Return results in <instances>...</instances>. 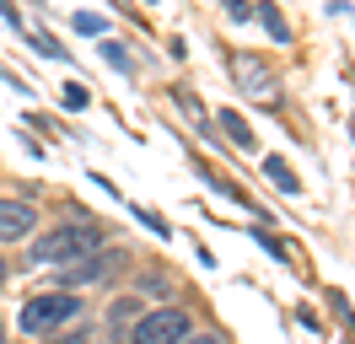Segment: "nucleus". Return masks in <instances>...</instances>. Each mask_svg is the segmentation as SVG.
<instances>
[{
  "label": "nucleus",
  "instance_id": "1",
  "mask_svg": "<svg viewBox=\"0 0 355 344\" xmlns=\"http://www.w3.org/2000/svg\"><path fill=\"white\" fill-rule=\"evenodd\" d=\"M103 248V226L97 221H65V226H54V232L33 248L38 264H76V258H87Z\"/></svg>",
  "mask_w": 355,
  "mask_h": 344
},
{
  "label": "nucleus",
  "instance_id": "2",
  "mask_svg": "<svg viewBox=\"0 0 355 344\" xmlns=\"http://www.w3.org/2000/svg\"><path fill=\"white\" fill-rule=\"evenodd\" d=\"M81 318V301L70 296V291H44V296H33L22 307V328L27 334H54L60 322Z\"/></svg>",
  "mask_w": 355,
  "mask_h": 344
},
{
  "label": "nucleus",
  "instance_id": "3",
  "mask_svg": "<svg viewBox=\"0 0 355 344\" xmlns=\"http://www.w3.org/2000/svg\"><path fill=\"white\" fill-rule=\"evenodd\" d=\"M189 339V312L183 307H162V312H146L135 322L130 344H183Z\"/></svg>",
  "mask_w": 355,
  "mask_h": 344
},
{
  "label": "nucleus",
  "instance_id": "4",
  "mask_svg": "<svg viewBox=\"0 0 355 344\" xmlns=\"http://www.w3.org/2000/svg\"><path fill=\"white\" fill-rule=\"evenodd\" d=\"M60 269H65V285H97V280L124 269V253H87V258H76V264H60Z\"/></svg>",
  "mask_w": 355,
  "mask_h": 344
},
{
  "label": "nucleus",
  "instance_id": "5",
  "mask_svg": "<svg viewBox=\"0 0 355 344\" xmlns=\"http://www.w3.org/2000/svg\"><path fill=\"white\" fill-rule=\"evenodd\" d=\"M38 226V210L27 199H0V242H17Z\"/></svg>",
  "mask_w": 355,
  "mask_h": 344
},
{
  "label": "nucleus",
  "instance_id": "6",
  "mask_svg": "<svg viewBox=\"0 0 355 344\" xmlns=\"http://www.w3.org/2000/svg\"><path fill=\"white\" fill-rule=\"evenodd\" d=\"M221 129H226L232 146H253V129L243 124V113H221Z\"/></svg>",
  "mask_w": 355,
  "mask_h": 344
},
{
  "label": "nucleus",
  "instance_id": "7",
  "mask_svg": "<svg viewBox=\"0 0 355 344\" xmlns=\"http://www.w3.org/2000/svg\"><path fill=\"white\" fill-rule=\"evenodd\" d=\"M264 172L275 178V189H286V194H296V189H302V183H296V172H291L286 162H280V156H269V162H264Z\"/></svg>",
  "mask_w": 355,
  "mask_h": 344
},
{
  "label": "nucleus",
  "instance_id": "8",
  "mask_svg": "<svg viewBox=\"0 0 355 344\" xmlns=\"http://www.w3.org/2000/svg\"><path fill=\"white\" fill-rule=\"evenodd\" d=\"M259 17H264V27H269V33H275V43H286V38H291V27H286V17H280V11H275V6H269V0H264V11H259Z\"/></svg>",
  "mask_w": 355,
  "mask_h": 344
},
{
  "label": "nucleus",
  "instance_id": "9",
  "mask_svg": "<svg viewBox=\"0 0 355 344\" xmlns=\"http://www.w3.org/2000/svg\"><path fill=\"white\" fill-rule=\"evenodd\" d=\"M76 27H81V33H103L108 22H103V17H92V11H81V17H76Z\"/></svg>",
  "mask_w": 355,
  "mask_h": 344
},
{
  "label": "nucleus",
  "instance_id": "10",
  "mask_svg": "<svg viewBox=\"0 0 355 344\" xmlns=\"http://www.w3.org/2000/svg\"><path fill=\"white\" fill-rule=\"evenodd\" d=\"M65 108H87V86L70 81V86H65Z\"/></svg>",
  "mask_w": 355,
  "mask_h": 344
},
{
  "label": "nucleus",
  "instance_id": "11",
  "mask_svg": "<svg viewBox=\"0 0 355 344\" xmlns=\"http://www.w3.org/2000/svg\"><path fill=\"white\" fill-rule=\"evenodd\" d=\"M103 54H108V60L119 64V70H130V54H124V49H119V43H103Z\"/></svg>",
  "mask_w": 355,
  "mask_h": 344
},
{
  "label": "nucleus",
  "instance_id": "12",
  "mask_svg": "<svg viewBox=\"0 0 355 344\" xmlns=\"http://www.w3.org/2000/svg\"><path fill=\"white\" fill-rule=\"evenodd\" d=\"M183 344H221L216 334H194V339H183Z\"/></svg>",
  "mask_w": 355,
  "mask_h": 344
},
{
  "label": "nucleus",
  "instance_id": "13",
  "mask_svg": "<svg viewBox=\"0 0 355 344\" xmlns=\"http://www.w3.org/2000/svg\"><path fill=\"white\" fill-rule=\"evenodd\" d=\"M0 285H6V258H0Z\"/></svg>",
  "mask_w": 355,
  "mask_h": 344
},
{
  "label": "nucleus",
  "instance_id": "14",
  "mask_svg": "<svg viewBox=\"0 0 355 344\" xmlns=\"http://www.w3.org/2000/svg\"><path fill=\"white\" fill-rule=\"evenodd\" d=\"M0 344H6V322H0Z\"/></svg>",
  "mask_w": 355,
  "mask_h": 344
}]
</instances>
